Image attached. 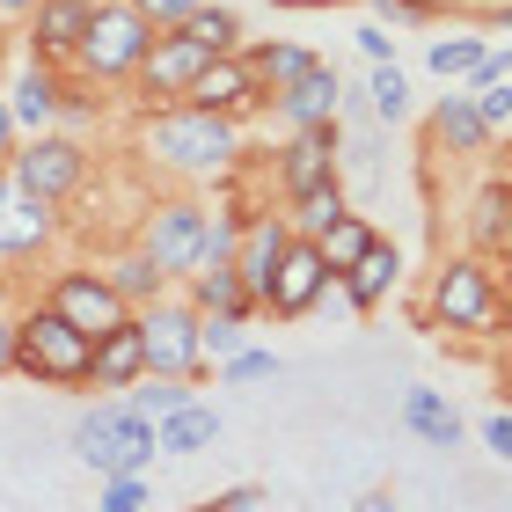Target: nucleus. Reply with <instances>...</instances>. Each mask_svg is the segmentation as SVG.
<instances>
[{
    "instance_id": "nucleus-1",
    "label": "nucleus",
    "mask_w": 512,
    "mask_h": 512,
    "mask_svg": "<svg viewBox=\"0 0 512 512\" xmlns=\"http://www.w3.org/2000/svg\"><path fill=\"white\" fill-rule=\"evenodd\" d=\"M147 154H161L169 169H191V176H220L227 161H235V125L220 118V110H161L147 125Z\"/></svg>"
},
{
    "instance_id": "nucleus-2",
    "label": "nucleus",
    "mask_w": 512,
    "mask_h": 512,
    "mask_svg": "<svg viewBox=\"0 0 512 512\" xmlns=\"http://www.w3.org/2000/svg\"><path fill=\"white\" fill-rule=\"evenodd\" d=\"M15 366L30 381L74 388V381H88V366H96V337H81L59 308H37L30 322H15Z\"/></svg>"
},
{
    "instance_id": "nucleus-3",
    "label": "nucleus",
    "mask_w": 512,
    "mask_h": 512,
    "mask_svg": "<svg viewBox=\"0 0 512 512\" xmlns=\"http://www.w3.org/2000/svg\"><path fill=\"white\" fill-rule=\"evenodd\" d=\"M74 447L96 476H139L154 461V417H139L132 403H103L74 425Z\"/></svg>"
},
{
    "instance_id": "nucleus-4",
    "label": "nucleus",
    "mask_w": 512,
    "mask_h": 512,
    "mask_svg": "<svg viewBox=\"0 0 512 512\" xmlns=\"http://www.w3.org/2000/svg\"><path fill=\"white\" fill-rule=\"evenodd\" d=\"M432 315L447 322V330H469V337H491L505 322V293L498 278L476 264V256H461V264H447L432 278Z\"/></svg>"
},
{
    "instance_id": "nucleus-5",
    "label": "nucleus",
    "mask_w": 512,
    "mask_h": 512,
    "mask_svg": "<svg viewBox=\"0 0 512 512\" xmlns=\"http://www.w3.org/2000/svg\"><path fill=\"white\" fill-rule=\"evenodd\" d=\"M147 44H154V22L118 0V8H96V15H88V37L74 44V59H81L96 81H118V74H139Z\"/></svg>"
},
{
    "instance_id": "nucleus-6",
    "label": "nucleus",
    "mask_w": 512,
    "mask_h": 512,
    "mask_svg": "<svg viewBox=\"0 0 512 512\" xmlns=\"http://www.w3.org/2000/svg\"><path fill=\"white\" fill-rule=\"evenodd\" d=\"M8 176L22 183V191H37V198H66L74 183L88 176V154H81V139H52V132H37L22 154H8Z\"/></svg>"
},
{
    "instance_id": "nucleus-7",
    "label": "nucleus",
    "mask_w": 512,
    "mask_h": 512,
    "mask_svg": "<svg viewBox=\"0 0 512 512\" xmlns=\"http://www.w3.org/2000/svg\"><path fill=\"white\" fill-rule=\"evenodd\" d=\"M52 308L74 322L81 337H110L118 322H132V315H125V293L110 286L103 271H66L59 286H52Z\"/></svg>"
},
{
    "instance_id": "nucleus-8",
    "label": "nucleus",
    "mask_w": 512,
    "mask_h": 512,
    "mask_svg": "<svg viewBox=\"0 0 512 512\" xmlns=\"http://www.w3.org/2000/svg\"><path fill=\"white\" fill-rule=\"evenodd\" d=\"M154 256V271L169 278V271H198L205 264V213L198 205H154V220H147V242H139Z\"/></svg>"
},
{
    "instance_id": "nucleus-9",
    "label": "nucleus",
    "mask_w": 512,
    "mask_h": 512,
    "mask_svg": "<svg viewBox=\"0 0 512 512\" xmlns=\"http://www.w3.org/2000/svg\"><path fill=\"white\" fill-rule=\"evenodd\" d=\"M132 322L147 344V374H191L198 366V308H147Z\"/></svg>"
},
{
    "instance_id": "nucleus-10",
    "label": "nucleus",
    "mask_w": 512,
    "mask_h": 512,
    "mask_svg": "<svg viewBox=\"0 0 512 512\" xmlns=\"http://www.w3.org/2000/svg\"><path fill=\"white\" fill-rule=\"evenodd\" d=\"M213 59H220L213 44H198V37L169 30V37H154V44H147V59H139V81H147V96H191V81H198Z\"/></svg>"
},
{
    "instance_id": "nucleus-11",
    "label": "nucleus",
    "mask_w": 512,
    "mask_h": 512,
    "mask_svg": "<svg viewBox=\"0 0 512 512\" xmlns=\"http://www.w3.org/2000/svg\"><path fill=\"white\" fill-rule=\"evenodd\" d=\"M322 286H330V264H322V249L315 242H286V256H278V271H271V286H264V308L271 315H308Z\"/></svg>"
},
{
    "instance_id": "nucleus-12",
    "label": "nucleus",
    "mask_w": 512,
    "mask_h": 512,
    "mask_svg": "<svg viewBox=\"0 0 512 512\" xmlns=\"http://www.w3.org/2000/svg\"><path fill=\"white\" fill-rule=\"evenodd\" d=\"M278 183H286V198H315V191H330L337 183V125H308L293 139L286 154H278Z\"/></svg>"
},
{
    "instance_id": "nucleus-13",
    "label": "nucleus",
    "mask_w": 512,
    "mask_h": 512,
    "mask_svg": "<svg viewBox=\"0 0 512 512\" xmlns=\"http://www.w3.org/2000/svg\"><path fill=\"white\" fill-rule=\"evenodd\" d=\"M44 242H52V198H37L15 176H0V256H30Z\"/></svg>"
},
{
    "instance_id": "nucleus-14",
    "label": "nucleus",
    "mask_w": 512,
    "mask_h": 512,
    "mask_svg": "<svg viewBox=\"0 0 512 512\" xmlns=\"http://www.w3.org/2000/svg\"><path fill=\"white\" fill-rule=\"evenodd\" d=\"M286 242H293V227L286 220H242V242H235V271H242V286H249V300L264 308V286H271V271H278V256H286Z\"/></svg>"
},
{
    "instance_id": "nucleus-15",
    "label": "nucleus",
    "mask_w": 512,
    "mask_h": 512,
    "mask_svg": "<svg viewBox=\"0 0 512 512\" xmlns=\"http://www.w3.org/2000/svg\"><path fill=\"white\" fill-rule=\"evenodd\" d=\"M256 96V66L249 59H235V52H220L213 66H205V74L191 81V96L183 103H198V110H220V118H235V110Z\"/></svg>"
},
{
    "instance_id": "nucleus-16",
    "label": "nucleus",
    "mask_w": 512,
    "mask_h": 512,
    "mask_svg": "<svg viewBox=\"0 0 512 512\" xmlns=\"http://www.w3.org/2000/svg\"><path fill=\"white\" fill-rule=\"evenodd\" d=\"M278 110H286V125H300V132H308V125H337V74L315 59L300 81L278 88Z\"/></svg>"
},
{
    "instance_id": "nucleus-17",
    "label": "nucleus",
    "mask_w": 512,
    "mask_h": 512,
    "mask_svg": "<svg viewBox=\"0 0 512 512\" xmlns=\"http://www.w3.org/2000/svg\"><path fill=\"white\" fill-rule=\"evenodd\" d=\"M147 374V344H139V322H118L110 337H96V366H88V381L103 388H132Z\"/></svg>"
},
{
    "instance_id": "nucleus-18",
    "label": "nucleus",
    "mask_w": 512,
    "mask_h": 512,
    "mask_svg": "<svg viewBox=\"0 0 512 512\" xmlns=\"http://www.w3.org/2000/svg\"><path fill=\"white\" fill-rule=\"evenodd\" d=\"M88 15H96V0H44L37 8V59H66L88 37Z\"/></svg>"
},
{
    "instance_id": "nucleus-19",
    "label": "nucleus",
    "mask_w": 512,
    "mask_h": 512,
    "mask_svg": "<svg viewBox=\"0 0 512 512\" xmlns=\"http://www.w3.org/2000/svg\"><path fill=\"white\" fill-rule=\"evenodd\" d=\"M213 439H220V417L205 410L198 395H191V403H176L169 417H154V447L161 454H198V447H213Z\"/></svg>"
},
{
    "instance_id": "nucleus-20",
    "label": "nucleus",
    "mask_w": 512,
    "mask_h": 512,
    "mask_svg": "<svg viewBox=\"0 0 512 512\" xmlns=\"http://www.w3.org/2000/svg\"><path fill=\"white\" fill-rule=\"evenodd\" d=\"M432 139L454 147V154H483V147H491V125H483L476 96H447V103H439L432 110Z\"/></svg>"
},
{
    "instance_id": "nucleus-21",
    "label": "nucleus",
    "mask_w": 512,
    "mask_h": 512,
    "mask_svg": "<svg viewBox=\"0 0 512 512\" xmlns=\"http://www.w3.org/2000/svg\"><path fill=\"white\" fill-rule=\"evenodd\" d=\"M395 271H403V256L388 242H374L352 271H344V300H352V308H381V293H395Z\"/></svg>"
},
{
    "instance_id": "nucleus-22",
    "label": "nucleus",
    "mask_w": 512,
    "mask_h": 512,
    "mask_svg": "<svg viewBox=\"0 0 512 512\" xmlns=\"http://www.w3.org/2000/svg\"><path fill=\"white\" fill-rule=\"evenodd\" d=\"M191 293H198V315H249L256 308L235 264H198L191 271Z\"/></svg>"
},
{
    "instance_id": "nucleus-23",
    "label": "nucleus",
    "mask_w": 512,
    "mask_h": 512,
    "mask_svg": "<svg viewBox=\"0 0 512 512\" xmlns=\"http://www.w3.org/2000/svg\"><path fill=\"white\" fill-rule=\"evenodd\" d=\"M308 242L322 249V264H330V278H344V271H352L359 256H366V249L381 242V235H374V227H366L359 213H337V220L322 227V235H308Z\"/></svg>"
},
{
    "instance_id": "nucleus-24",
    "label": "nucleus",
    "mask_w": 512,
    "mask_h": 512,
    "mask_svg": "<svg viewBox=\"0 0 512 512\" xmlns=\"http://www.w3.org/2000/svg\"><path fill=\"white\" fill-rule=\"evenodd\" d=\"M403 425L425 439V447H454L461 439V417H454V403H439L432 388H410L403 395Z\"/></svg>"
},
{
    "instance_id": "nucleus-25",
    "label": "nucleus",
    "mask_w": 512,
    "mask_h": 512,
    "mask_svg": "<svg viewBox=\"0 0 512 512\" xmlns=\"http://www.w3.org/2000/svg\"><path fill=\"white\" fill-rule=\"evenodd\" d=\"M59 110H66V96H59V81L44 74V66H30V74L15 81V103H8V118H15V125H30V132H44V125L59 118Z\"/></svg>"
},
{
    "instance_id": "nucleus-26",
    "label": "nucleus",
    "mask_w": 512,
    "mask_h": 512,
    "mask_svg": "<svg viewBox=\"0 0 512 512\" xmlns=\"http://www.w3.org/2000/svg\"><path fill=\"white\" fill-rule=\"evenodd\" d=\"M176 30H183V37H198V44H213V52H235V30H242V22L227 15V8H191V15L176 22Z\"/></svg>"
},
{
    "instance_id": "nucleus-27",
    "label": "nucleus",
    "mask_w": 512,
    "mask_h": 512,
    "mask_svg": "<svg viewBox=\"0 0 512 512\" xmlns=\"http://www.w3.org/2000/svg\"><path fill=\"white\" fill-rule=\"evenodd\" d=\"M176 403H191L183 374H147V388H132V410H139V417H169Z\"/></svg>"
},
{
    "instance_id": "nucleus-28",
    "label": "nucleus",
    "mask_w": 512,
    "mask_h": 512,
    "mask_svg": "<svg viewBox=\"0 0 512 512\" xmlns=\"http://www.w3.org/2000/svg\"><path fill=\"white\" fill-rule=\"evenodd\" d=\"M249 66H256V74H271V88H286V81H300L315 66V52H300V44H264Z\"/></svg>"
},
{
    "instance_id": "nucleus-29",
    "label": "nucleus",
    "mask_w": 512,
    "mask_h": 512,
    "mask_svg": "<svg viewBox=\"0 0 512 512\" xmlns=\"http://www.w3.org/2000/svg\"><path fill=\"white\" fill-rule=\"evenodd\" d=\"M476 66H483V37H447V44H432V74H439V81L476 74Z\"/></svg>"
},
{
    "instance_id": "nucleus-30",
    "label": "nucleus",
    "mask_w": 512,
    "mask_h": 512,
    "mask_svg": "<svg viewBox=\"0 0 512 512\" xmlns=\"http://www.w3.org/2000/svg\"><path fill=\"white\" fill-rule=\"evenodd\" d=\"M198 352L235 359L242 352V315H198Z\"/></svg>"
},
{
    "instance_id": "nucleus-31",
    "label": "nucleus",
    "mask_w": 512,
    "mask_h": 512,
    "mask_svg": "<svg viewBox=\"0 0 512 512\" xmlns=\"http://www.w3.org/2000/svg\"><path fill=\"white\" fill-rule=\"evenodd\" d=\"M366 96H374V118H403L410 110V88H403V74H395V66H374V88H366Z\"/></svg>"
},
{
    "instance_id": "nucleus-32",
    "label": "nucleus",
    "mask_w": 512,
    "mask_h": 512,
    "mask_svg": "<svg viewBox=\"0 0 512 512\" xmlns=\"http://www.w3.org/2000/svg\"><path fill=\"white\" fill-rule=\"evenodd\" d=\"M110 286H118L125 300H147V293L161 286V271H154V256H147V249H139V256H125V264H118V271H110Z\"/></svg>"
},
{
    "instance_id": "nucleus-33",
    "label": "nucleus",
    "mask_w": 512,
    "mask_h": 512,
    "mask_svg": "<svg viewBox=\"0 0 512 512\" xmlns=\"http://www.w3.org/2000/svg\"><path fill=\"white\" fill-rule=\"evenodd\" d=\"M139 505H147V483H139V476H103L96 512H139Z\"/></svg>"
},
{
    "instance_id": "nucleus-34",
    "label": "nucleus",
    "mask_w": 512,
    "mask_h": 512,
    "mask_svg": "<svg viewBox=\"0 0 512 512\" xmlns=\"http://www.w3.org/2000/svg\"><path fill=\"white\" fill-rule=\"evenodd\" d=\"M344 213V198H337V183L330 191H315V198H300V220H308V235H322V227H330Z\"/></svg>"
},
{
    "instance_id": "nucleus-35",
    "label": "nucleus",
    "mask_w": 512,
    "mask_h": 512,
    "mask_svg": "<svg viewBox=\"0 0 512 512\" xmlns=\"http://www.w3.org/2000/svg\"><path fill=\"white\" fill-rule=\"evenodd\" d=\"M271 374H278L271 352H235V359H227V381H235V388H242V381H271Z\"/></svg>"
},
{
    "instance_id": "nucleus-36",
    "label": "nucleus",
    "mask_w": 512,
    "mask_h": 512,
    "mask_svg": "<svg viewBox=\"0 0 512 512\" xmlns=\"http://www.w3.org/2000/svg\"><path fill=\"white\" fill-rule=\"evenodd\" d=\"M476 110H483V125H512V81H491V88H483V96H476Z\"/></svg>"
},
{
    "instance_id": "nucleus-37",
    "label": "nucleus",
    "mask_w": 512,
    "mask_h": 512,
    "mask_svg": "<svg viewBox=\"0 0 512 512\" xmlns=\"http://www.w3.org/2000/svg\"><path fill=\"white\" fill-rule=\"evenodd\" d=\"M483 447H491L498 461H512V410H498L491 425H483Z\"/></svg>"
},
{
    "instance_id": "nucleus-38",
    "label": "nucleus",
    "mask_w": 512,
    "mask_h": 512,
    "mask_svg": "<svg viewBox=\"0 0 512 512\" xmlns=\"http://www.w3.org/2000/svg\"><path fill=\"white\" fill-rule=\"evenodd\" d=\"M132 8L147 15V22H169V30H176V22L191 15V0H132Z\"/></svg>"
},
{
    "instance_id": "nucleus-39",
    "label": "nucleus",
    "mask_w": 512,
    "mask_h": 512,
    "mask_svg": "<svg viewBox=\"0 0 512 512\" xmlns=\"http://www.w3.org/2000/svg\"><path fill=\"white\" fill-rule=\"evenodd\" d=\"M256 498H264V491H256V483H242V491H220L213 505H198V512H249Z\"/></svg>"
},
{
    "instance_id": "nucleus-40",
    "label": "nucleus",
    "mask_w": 512,
    "mask_h": 512,
    "mask_svg": "<svg viewBox=\"0 0 512 512\" xmlns=\"http://www.w3.org/2000/svg\"><path fill=\"white\" fill-rule=\"evenodd\" d=\"M374 8H381V15H395V22H425V15H432L425 0H374Z\"/></svg>"
},
{
    "instance_id": "nucleus-41",
    "label": "nucleus",
    "mask_w": 512,
    "mask_h": 512,
    "mask_svg": "<svg viewBox=\"0 0 512 512\" xmlns=\"http://www.w3.org/2000/svg\"><path fill=\"white\" fill-rule=\"evenodd\" d=\"M359 44H366V59H374V66H388V52H395V37H381V30H366Z\"/></svg>"
},
{
    "instance_id": "nucleus-42",
    "label": "nucleus",
    "mask_w": 512,
    "mask_h": 512,
    "mask_svg": "<svg viewBox=\"0 0 512 512\" xmlns=\"http://www.w3.org/2000/svg\"><path fill=\"white\" fill-rule=\"evenodd\" d=\"M352 512H395V498L388 491H366V498H352Z\"/></svg>"
},
{
    "instance_id": "nucleus-43",
    "label": "nucleus",
    "mask_w": 512,
    "mask_h": 512,
    "mask_svg": "<svg viewBox=\"0 0 512 512\" xmlns=\"http://www.w3.org/2000/svg\"><path fill=\"white\" fill-rule=\"evenodd\" d=\"M15 366V322H0V374Z\"/></svg>"
},
{
    "instance_id": "nucleus-44",
    "label": "nucleus",
    "mask_w": 512,
    "mask_h": 512,
    "mask_svg": "<svg viewBox=\"0 0 512 512\" xmlns=\"http://www.w3.org/2000/svg\"><path fill=\"white\" fill-rule=\"evenodd\" d=\"M15 154V118H8V103H0V161Z\"/></svg>"
},
{
    "instance_id": "nucleus-45",
    "label": "nucleus",
    "mask_w": 512,
    "mask_h": 512,
    "mask_svg": "<svg viewBox=\"0 0 512 512\" xmlns=\"http://www.w3.org/2000/svg\"><path fill=\"white\" fill-rule=\"evenodd\" d=\"M44 0H0V15H37Z\"/></svg>"
},
{
    "instance_id": "nucleus-46",
    "label": "nucleus",
    "mask_w": 512,
    "mask_h": 512,
    "mask_svg": "<svg viewBox=\"0 0 512 512\" xmlns=\"http://www.w3.org/2000/svg\"><path fill=\"white\" fill-rule=\"evenodd\" d=\"M498 242H505V256H512V198H505V220H498Z\"/></svg>"
},
{
    "instance_id": "nucleus-47",
    "label": "nucleus",
    "mask_w": 512,
    "mask_h": 512,
    "mask_svg": "<svg viewBox=\"0 0 512 512\" xmlns=\"http://www.w3.org/2000/svg\"><path fill=\"white\" fill-rule=\"evenodd\" d=\"M505 37H512V8H505Z\"/></svg>"
},
{
    "instance_id": "nucleus-48",
    "label": "nucleus",
    "mask_w": 512,
    "mask_h": 512,
    "mask_svg": "<svg viewBox=\"0 0 512 512\" xmlns=\"http://www.w3.org/2000/svg\"><path fill=\"white\" fill-rule=\"evenodd\" d=\"M505 161H512V132H505Z\"/></svg>"
},
{
    "instance_id": "nucleus-49",
    "label": "nucleus",
    "mask_w": 512,
    "mask_h": 512,
    "mask_svg": "<svg viewBox=\"0 0 512 512\" xmlns=\"http://www.w3.org/2000/svg\"><path fill=\"white\" fill-rule=\"evenodd\" d=\"M505 395H512V366H505Z\"/></svg>"
}]
</instances>
